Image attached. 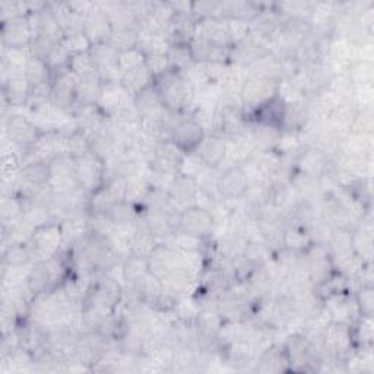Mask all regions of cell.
I'll return each instance as SVG.
<instances>
[{
  "mask_svg": "<svg viewBox=\"0 0 374 374\" xmlns=\"http://www.w3.org/2000/svg\"><path fill=\"white\" fill-rule=\"evenodd\" d=\"M155 247L157 246H154V233L149 228L136 231L132 239V249L136 254H138V258L149 256Z\"/></svg>",
  "mask_w": 374,
  "mask_h": 374,
  "instance_id": "obj_19",
  "label": "cell"
},
{
  "mask_svg": "<svg viewBox=\"0 0 374 374\" xmlns=\"http://www.w3.org/2000/svg\"><path fill=\"white\" fill-rule=\"evenodd\" d=\"M196 155L205 165L216 167L227 157V142L216 134L209 136V138H203V141L196 148Z\"/></svg>",
  "mask_w": 374,
  "mask_h": 374,
  "instance_id": "obj_6",
  "label": "cell"
},
{
  "mask_svg": "<svg viewBox=\"0 0 374 374\" xmlns=\"http://www.w3.org/2000/svg\"><path fill=\"white\" fill-rule=\"evenodd\" d=\"M250 186V179L246 169L240 165L231 167L218 180V191L226 199H239L246 195Z\"/></svg>",
  "mask_w": 374,
  "mask_h": 374,
  "instance_id": "obj_5",
  "label": "cell"
},
{
  "mask_svg": "<svg viewBox=\"0 0 374 374\" xmlns=\"http://www.w3.org/2000/svg\"><path fill=\"white\" fill-rule=\"evenodd\" d=\"M251 28L254 32L258 34L259 37L270 39V37H274L275 32L279 29V22L277 21L274 15L263 12V13H258L256 16H254Z\"/></svg>",
  "mask_w": 374,
  "mask_h": 374,
  "instance_id": "obj_18",
  "label": "cell"
},
{
  "mask_svg": "<svg viewBox=\"0 0 374 374\" xmlns=\"http://www.w3.org/2000/svg\"><path fill=\"white\" fill-rule=\"evenodd\" d=\"M60 243V231L55 226H43L34 231V244L44 253L53 251Z\"/></svg>",
  "mask_w": 374,
  "mask_h": 374,
  "instance_id": "obj_13",
  "label": "cell"
},
{
  "mask_svg": "<svg viewBox=\"0 0 374 374\" xmlns=\"http://www.w3.org/2000/svg\"><path fill=\"white\" fill-rule=\"evenodd\" d=\"M134 109L139 117H142L145 120V118H161V113L165 106L162 103L160 92L155 88L148 87L136 95Z\"/></svg>",
  "mask_w": 374,
  "mask_h": 374,
  "instance_id": "obj_7",
  "label": "cell"
},
{
  "mask_svg": "<svg viewBox=\"0 0 374 374\" xmlns=\"http://www.w3.org/2000/svg\"><path fill=\"white\" fill-rule=\"evenodd\" d=\"M8 132L11 141L16 144H31L36 141V127L22 116H12L8 122Z\"/></svg>",
  "mask_w": 374,
  "mask_h": 374,
  "instance_id": "obj_10",
  "label": "cell"
},
{
  "mask_svg": "<svg viewBox=\"0 0 374 374\" xmlns=\"http://www.w3.org/2000/svg\"><path fill=\"white\" fill-rule=\"evenodd\" d=\"M187 88H189L187 79H183L174 72L167 71L161 75V82L157 91L160 92L165 107L177 110L187 103Z\"/></svg>",
  "mask_w": 374,
  "mask_h": 374,
  "instance_id": "obj_1",
  "label": "cell"
},
{
  "mask_svg": "<svg viewBox=\"0 0 374 374\" xmlns=\"http://www.w3.org/2000/svg\"><path fill=\"white\" fill-rule=\"evenodd\" d=\"M149 78H151V72L146 67V64L144 63L138 67H134V69L123 74L122 82H123L126 92H132L134 95H138L141 91L149 87V82H148Z\"/></svg>",
  "mask_w": 374,
  "mask_h": 374,
  "instance_id": "obj_12",
  "label": "cell"
},
{
  "mask_svg": "<svg viewBox=\"0 0 374 374\" xmlns=\"http://www.w3.org/2000/svg\"><path fill=\"white\" fill-rule=\"evenodd\" d=\"M253 139L262 148H270L272 145H275L279 139L278 127L259 123L256 127L253 129Z\"/></svg>",
  "mask_w": 374,
  "mask_h": 374,
  "instance_id": "obj_20",
  "label": "cell"
},
{
  "mask_svg": "<svg viewBox=\"0 0 374 374\" xmlns=\"http://www.w3.org/2000/svg\"><path fill=\"white\" fill-rule=\"evenodd\" d=\"M360 305L363 309V313L366 317H371V312H373V290L370 286H366L363 288V290L360 291Z\"/></svg>",
  "mask_w": 374,
  "mask_h": 374,
  "instance_id": "obj_23",
  "label": "cell"
},
{
  "mask_svg": "<svg viewBox=\"0 0 374 374\" xmlns=\"http://www.w3.org/2000/svg\"><path fill=\"white\" fill-rule=\"evenodd\" d=\"M298 164H300L303 176L316 179L323 172H325L326 164H328V158L325 155V152H323L321 149L313 148V149L305 151V154L301 155Z\"/></svg>",
  "mask_w": 374,
  "mask_h": 374,
  "instance_id": "obj_8",
  "label": "cell"
},
{
  "mask_svg": "<svg viewBox=\"0 0 374 374\" xmlns=\"http://www.w3.org/2000/svg\"><path fill=\"white\" fill-rule=\"evenodd\" d=\"M22 179L31 186H43L52 179V169L50 164L43 161H32L28 165L22 167Z\"/></svg>",
  "mask_w": 374,
  "mask_h": 374,
  "instance_id": "obj_14",
  "label": "cell"
},
{
  "mask_svg": "<svg viewBox=\"0 0 374 374\" xmlns=\"http://www.w3.org/2000/svg\"><path fill=\"white\" fill-rule=\"evenodd\" d=\"M203 138V126L195 118H184L173 127V144L181 151H196Z\"/></svg>",
  "mask_w": 374,
  "mask_h": 374,
  "instance_id": "obj_4",
  "label": "cell"
},
{
  "mask_svg": "<svg viewBox=\"0 0 374 374\" xmlns=\"http://www.w3.org/2000/svg\"><path fill=\"white\" fill-rule=\"evenodd\" d=\"M226 142H227V157L234 160L237 164L246 161L250 157L251 145L243 134L233 133L230 136V139Z\"/></svg>",
  "mask_w": 374,
  "mask_h": 374,
  "instance_id": "obj_16",
  "label": "cell"
},
{
  "mask_svg": "<svg viewBox=\"0 0 374 374\" xmlns=\"http://www.w3.org/2000/svg\"><path fill=\"white\" fill-rule=\"evenodd\" d=\"M31 34V28L28 22L21 16H13L4 28V39L11 44L12 48L22 47Z\"/></svg>",
  "mask_w": 374,
  "mask_h": 374,
  "instance_id": "obj_9",
  "label": "cell"
},
{
  "mask_svg": "<svg viewBox=\"0 0 374 374\" xmlns=\"http://www.w3.org/2000/svg\"><path fill=\"white\" fill-rule=\"evenodd\" d=\"M169 63H174L176 66H187L193 57L192 55V48H187L186 46H173V48L169 50V53L167 55Z\"/></svg>",
  "mask_w": 374,
  "mask_h": 374,
  "instance_id": "obj_22",
  "label": "cell"
},
{
  "mask_svg": "<svg viewBox=\"0 0 374 374\" xmlns=\"http://www.w3.org/2000/svg\"><path fill=\"white\" fill-rule=\"evenodd\" d=\"M214 219L211 214L199 207L187 208L181 212L179 218V227L181 230V234L193 235V237H202L208 234L212 230Z\"/></svg>",
  "mask_w": 374,
  "mask_h": 374,
  "instance_id": "obj_3",
  "label": "cell"
},
{
  "mask_svg": "<svg viewBox=\"0 0 374 374\" xmlns=\"http://www.w3.org/2000/svg\"><path fill=\"white\" fill-rule=\"evenodd\" d=\"M199 192L198 183L195 177L189 174H180L179 177H174L172 183V189H169V193H172V198L177 202L187 203L195 200L196 195Z\"/></svg>",
  "mask_w": 374,
  "mask_h": 374,
  "instance_id": "obj_11",
  "label": "cell"
},
{
  "mask_svg": "<svg viewBox=\"0 0 374 374\" xmlns=\"http://www.w3.org/2000/svg\"><path fill=\"white\" fill-rule=\"evenodd\" d=\"M136 43H138V34H136L132 28H117L111 32L110 36V46L116 50L117 53L127 52V50L136 48Z\"/></svg>",
  "mask_w": 374,
  "mask_h": 374,
  "instance_id": "obj_17",
  "label": "cell"
},
{
  "mask_svg": "<svg viewBox=\"0 0 374 374\" xmlns=\"http://www.w3.org/2000/svg\"><path fill=\"white\" fill-rule=\"evenodd\" d=\"M349 81L351 83H356V85H371V81H373L371 62L363 60V62L355 63L349 74Z\"/></svg>",
  "mask_w": 374,
  "mask_h": 374,
  "instance_id": "obj_21",
  "label": "cell"
},
{
  "mask_svg": "<svg viewBox=\"0 0 374 374\" xmlns=\"http://www.w3.org/2000/svg\"><path fill=\"white\" fill-rule=\"evenodd\" d=\"M277 94V82L261 76H251L247 79L242 88V98L244 104L253 107H261L268 101L275 98Z\"/></svg>",
  "mask_w": 374,
  "mask_h": 374,
  "instance_id": "obj_2",
  "label": "cell"
},
{
  "mask_svg": "<svg viewBox=\"0 0 374 374\" xmlns=\"http://www.w3.org/2000/svg\"><path fill=\"white\" fill-rule=\"evenodd\" d=\"M349 331L344 323H333L326 329V348L332 352H342L349 344Z\"/></svg>",
  "mask_w": 374,
  "mask_h": 374,
  "instance_id": "obj_15",
  "label": "cell"
}]
</instances>
